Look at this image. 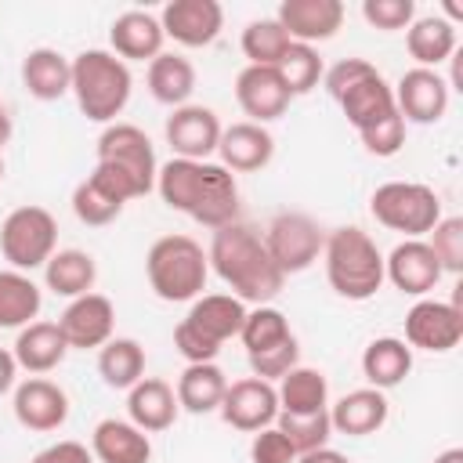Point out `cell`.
<instances>
[{"label":"cell","instance_id":"cell-1","mask_svg":"<svg viewBox=\"0 0 463 463\" xmlns=\"http://www.w3.org/2000/svg\"><path fill=\"white\" fill-rule=\"evenodd\" d=\"M156 192L170 210L192 217L210 232L239 221V181L221 163L170 156L156 170Z\"/></svg>","mask_w":463,"mask_h":463},{"label":"cell","instance_id":"cell-2","mask_svg":"<svg viewBox=\"0 0 463 463\" xmlns=\"http://www.w3.org/2000/svg\"><path fill=\"white\" fill-rule=\"evenodd\" d=\"M206 260H210V271L242 304H268L279 297V289L286 282V275L275 268V260L264 246V235L242 221H232L213 232V239L206 246Z\"/></svg>","mask_w":463,"mask_h":463},{"label":"cell","instance_id":"cell-3","mask_svg":"<svg viewBox=\"0 0 463 463\" xmlns=\"http://www.w3.org/2000/svg\"><path fill=\"white\" fill-rule=\"evenodd\" d=\"M322 260H326V279L333 293L344 300H369L383 286V253L376 239L358 224L326 232Z\"/></svg>","mask_w":463,"mask_h":463},{"label":"cell","instance_id":"cell-4","mask_svg":"<svg viewBox=\"0 0 463 463\" xmlns=\"http://www.w3.org/2000/svg\"><path fill=\"white\" fill-rule=\"evenodd\" d=\"M130 90H134L130 65L119 61L112 51L90 47V51H80L72 58V87H69V94L76 98L80 112L90 123H105V127L116 123V116L130 101Z\"/></svg>","mask_w":463,"mask_h":463},{"label":"cell","instance_id":"cell-5","mask_svg":"<svg viewBox=\"0 0 463 463\" xmlns=\"http://www.w3.org/2000/svg\"><path fill=\"white\" fill-rule=\"evenodd\" d=\"M322 83L329 90V98L340 105V112L347 116V123L362 134L376 123H383L387 116H394V90L383 80V72L365 61V58H340L336 65H329L322 72Z\"/></svg>","mask_w":463,"mask_h":463},{"label":"cell","instance_id":"cell-6","mask_svg":"<svg viewBox=\"0 0 463 463\" xmlns=\"http://www.w3.org/2000/svg\"><path fill=\"white\" fill-rule=\"evenodd\" d=\"M145 275L148 286L159 300L166 304H192L203 297L206 279H210V260L206 250L192 235H159L148 253H145Z\"/></svg>","mask_w":463,"mask_h":463},{"label":"cell","instance_id":"cell-7","mask_svg":"<svg viewBox=\"0 0 463 463\" xmlns=\"http://www.w3.org/2000/svg\"><path fill=\"white\" fill-rule=\"evenodd\" d=\"M369 213L376 217V224L402 232L405 239L430 235V228L445 217L438 192L420 181H383L369 195Z\"/></svg>","mask_w":463,"mask_h":463},{"label":"cell","instance_id":"cell-8","mask_svg":"<svg viewBox=\"0 0 463 463\" xmlns=\"http://www.w3.org/2000/svg\"><path fill=\"white\" fill-rule=\"evenodd\" d=\"M58 250V221L43 206H18L0 221V253L14 271H36Z\"/></svg>","mask_w":463,"mask_h":463},{"label":"cell","instance_id":"cell-9","mask_svg":"<svg viewBox=\"0 0 463 463\" xmlns=\"http://www.w3.org/2000/svg\"><path fill=\"white\" fill-rule=\"evenodd\" d=\"M264 246H268V253H271V260L282 275H300L322 257L326 232L311 213L286 210V213H275L268 221Z\"/></svg>","mask_w":463,"mask_h":463},{"label":"cell","instance_id":"cell-10","mask_svg":"<svg viewBox=\"0 0 463 463\" xmlns=\"http://www.w3.org/2000/svg\"><path fill=\"white\" fill-rule=\"evenodd\" d=\"M98 163L127 174L141 188V195H148L156 188V170H159L156 148H152L148 134L141 127H134V123H119L116 119V123H109L101 130V137H98Z\"/></svg>","mask_w":463,"mask_h":463},{"label":"cell","instance_id":"cell-11","mask_svg":"<svg viewBox=\"0 0 463 463\" xmlns=\"http://www.w3.org/2000/svg\"><path fill=\"white\" fill-rule=\"evenodd\" d=\"M459 340H463V307H459V300L420 297L405 311V344L412 351L445 354Z\"/></svg>","mask_w":463,"mask_h":463},{"label":"cell","instance_id":"cell-12","mask_svg":"<svg viewBox=\"0 0 463 463\" xmlns=\"http://www.w3.org/2000/svg\"><path fill=\"white\" fill-rule=\"evenodd\" d=\"M394 90V109L405 123H420L430 127L449 112V80L438 69H405L402 80L391 87Z\"/></svg>","mask_w":463,"mask_h":463},{"label":"cell","instance_id":"cell-13","mask_svg":"<svg viewBox=\"0 0 463 463\" xmlns=\"http://www.w3.org/2000/svg\"><path fill=\"white\" fill-rule=\"evenodd\" d=\"M221 420L235 430H246V434H257L264 427L275 423L279 416V394H275V383L260 380V376H242V380H232L224 398H221Z\"/></svg>","mask_w":463,"mask_h":463},{"label":"cell","instance_id":"cell-14","mask_svg":"<svg viewBox=\"0 0 463 463\" xmlns=\"http://www.w3.org/2000/svg\"><path fill=\"white\" fill-rule=\"evenodd\" d=\"M58 329H61L69 351L72 347L76 351L105 347L116 329V304L105 293H83L65 304V311L58 315Z\"/></svg>","mask_w":463,"mask_h":463},{"label":"cell","instance_id":"cell-15","mask_svg":"<svg viewBox=\"0 0 463 463\" xmlns=\"http://www.w3.org/2000/svg\"><path fill=\"white\" fill-rule=\"evenodd\" d=\"M221 119L213 109L206 105H181V109H170L166 116V145L174 152V159H210L217 152V141H221Z\"/></svg>","mask_w":463,"mask_h":463},{"label":"cell","instance_id":"cell-16","mask_svg":"<svg viewBox=\"0 0 463 463\" xmlns=\"http://www.w3.org/2000/svg\"><path fill=\"white\" fill-rule=\"evenodd\" d=\"M11 409L25 430L51 434V430L65 427V420H69V394H65V387H58L47 376H29V380L14 383Z\"/></svg>","mask_w":463,"mask_h":463},{"label":"cell","instance_id":"cell-17","mask_svg":"<svg viewBox=\"0 0 463 463\" xmlns=\"http://www.w3.org/2000/svg\"><path fill=\"white\" fill-rule=\"evenodd\" d=\"M441 264L434 260L427 239H402L387 257H383V282H391L405 297H427L441 282Z\"/></svg>","mask_w":463,"mask_h":463},{"label":"cell","instance_id":"cell-18","mask_svg":"<svg viewBox=\"0 0 463 463\" xmlns=\"http://www.w3.org/2000/svg\"><path fill=\"white\" fill-rule=\"evenodd\" d=\"M159 25L181 47H210L224 29V7L217 0H170L159 11Z\"/></svg>","mask_w":463,"mask_h":463},{"label":"cell","instance_id":"cell-19","mask_svg":"<svg viewBox=\"0 0 463 463\" xmlns=\"http://www.w3.org/2000/svg\"><path fill=\"white\" fill-rule=\"evenodd\" d=\"M235 101L239 109L250 116V123H275L279 116H286L293 94L282 83L275 65H246L235 76Z\"/></svg>","mask_w":463,"mask_h":463},{"label":"cell","instance_id":"cell-20","mask_svg":"<svg viewBox=\"0 0 463 463\" xmlns=\"http://www.w3.org/2000/svg\"><path fill=\"white\" fill-rule=\"evenodd\" d=\"M344 4L340 0H282L275 11V22L286 29L293 43H322L333 40L344 25Z\"/></svg>","mask_w":463,"mask_h":463},{"label":"cell","instance_id":"cell-21","mask_svg":"<svg viewBox=\"0 0 463 463\" xmlns=\"http://www.w3.org/2000/svg\"><path fill=\"white\" fill-rule=\"evenodd\" d=\"M217 156H221V166L232 170V174H257L271 163L275 137H271L268 127L242 119V123H232V127L221 130Z\"/></svg>","mask_w":463,"mask_h":463},{"label":"cell","instance_id":"cell-22","mask_svg":"<svg viewBox=\"0 0 463 463\" xmlns=\"http://www.w3.org/2000/svg\"><path fill=\"white\" fill-rule=\"evenodd\" d=\"M387 416H391V402H387V394L376 391V387L347 391V394H340V398L329 405L333 434H347V438H369V434L383 430Z\"/></svg>","mask_w":463,"mask_h":463},{"label":"cell","instance_id":"cell-23","mask_svg":"<svg viewBox=\"0 0 463 463\" xmlns=\"http://www.w3.org/2000/svg\"><path fill=\"white\" fill-rule=\"evenodd\" d=\"M163 25L148 11H123L109 25V43L119 61H152L163 54Z\"/></svg>","mask_w":463,"mask_h":463},{"label":"cell","instance_id":"cell-24","mask_svg":"<svg viewBox=\"0 0 463 463\" xmlns=\"http://www.w3.org/2000/svg\"><path fill=\"white\" fill-rule=\"evenodd\" d=\"M181 405L177 394L166 380L159 376H141L130 391H127V416L134 427H141L145 434H159L166 427H174Z\"/></svg>","mask_w":463,"mask_h":463},{"label":"cell","instance_id":"cell-25","mask_svg":"<svg viewBox=\"0 0 463 463\" xmlns=\"http://www.w3.org/2000/svg\"><path fill=\"white\" fill-rule=\"evenodd\" d=\"M90 456L98 463H152V438L130 420H101L90 430Z\"/></svg>","mask_w":463,"mask_h":463},{"label":"cell","instance_id":"cell-26","mask_svg":"<svg viewBox=\"0 0 463 463\" xmlns=\"http://www.w3.org/2000/svg\"><path fill=\"white\" fill-rule=\"evenodd\" d=\"M11 354H14L18 369H25L33 376H43V373H51V369H58L65 362L69 344H65L58 322H40L36 318V322H29V326L18 329Z\"/></svg>","mask_w":463,"mask_h":463},{"label":"cell","instance_id":"cell-27","mask_svg":"<svg viewBox=\"0 0 463 463\" xmlns=\"http://www.w3.org/2000/svg\"><path fill=\"white\" fill-rule=\"evenodd\" d=\"M246 311H250V307H246L239 297H232V293H203V297L192 300L184 322L195 326V329H199L206 340H213L217 347H224L232 336H239V329H242V322H246Z\"/></svg>","mask_w":463,"mask_h":463},{"label":"cell","instance_id":"cell-28","mask_svg":"<svg viewBox=\"0 0 463 463\" xmlns=\"http://www.w3.org/2000/svg\"><path fill=\"white\" fill-rule=\"evenodd\" d=\"M22 87L36 101H58L72 87V58L54 47H33L22 58Z\"/></svg>","mask_w":463,"mask_h":463},{"label":"cell","instance_id":"cell-29","mask_svg":"<svg viewBox=\"0 0 463 463\" xmlns=\"http://www.w3.org/2000/svg\"><path fill=\"white\" fill-rule=\"evenodd\" d=\"M412 373V347L402 336H376L365 344L362 351V376L369 387L376 391H391L398 383H405V376Z\"/></svg>","mask_w":463,"mask_h":463},{"label":"cell","instance_id":"cell-30","mask_svg":"<svg viewBox=\"0 0 463 463\" xmlns=\"http://www.w3.org/2000/svg\"><path fill=\"white\" fill-rule=\"evenodd\" d=\"M145 83H148V94H152L159 105L181 109V105H188V98L195 94V65H192L184 54L163 51V54H156V58L148 61Z\"/></svg>","mask_w":463,"mask_h":463},{"label":"cell","instance_id":"cell-31","mask_svg":"<svg viewBox=\"0 0 463 463\" xmlns=\"http://www.w3.org/2000/svg\"><path fill=\"white\" fill-rule=\"evenodd\" d=\"M43 282L54 297H65V300H76L83 293H94V282H98V264L87 250H54L51 260L43 264Z\"/></svg>","mask_w":463,"mask_h":463},{"label":"cell","instance_id":"cell-32","mask_svg":"<svg viewBox=\"0 0 463 463\" xmlns=\"http://www.w3.org/2000/svg\"><path fill=\"white\" fill-rule=\"evenodd\" d=\"M228 391V376L217 362H195V365H184V373L177 376V405L192 416H206V412H217L221 409V398Z\"/></svg>","mask_w":463,"mask_h":463},{"label":"cell","instance_id":"cell-33","mask_svg":"<svg viewBox=\"0 0 463 463\" xmlns=\"http://www.w3.org/2000/svg\"><path fill=\"white\" fill-rule=\"evenodd\" d=\"M275 394H279V412H289V416H311L329 409V380L322 369H311V365H293L275 383Z\"/></svg>","mask_w":463,"mask_h":463},{"label":"cell","instance_id":"cell-34","mask_svg":"<svg viewBox=\"0 0 463 463\" xmlns=\"http://www.w3.org/2000/svg\"><path fill=\"white\" fill-rule=\"evenodd\" d=\"M405 47L420 69H438L459 51V36H456V25L445 22L441 14H423V18H412V25L405 29Z\"/></svg>","mask_w":463,"mask_h":463},{"label":"cell","instance_id":"cell-35","mask_svg":"<svg viewBox=\"0 0 463 463\" xmlns=\"http://www.w3.org/2000/svg\"><path fill=\"white\" fill-rule=\"evenodd\" d=\"M40 307H43V293L33 282V275L4 268L0 271V329H22L36 322Z\"/></svg>","mask_w":463,"mask_h":463},{"label":"cell","instance_id":"cell-36","mask_svg":"<svg viewBox=\"0 0 463 463\" xmlns=\"http://www.w3.org/2000/svg\"><path fill=\"white\" fill-rule=\"evenodd\" d=\"M98 376L112 391H130L145 376V347L134 336H112L98 347Z\"/></svg>","mask_w":463,"mask_h":463},{"label":"cell","instance_id":"cell-37","mask_svg":"<svg viewBox=\"0 0 463 463\" xmlns=\"http://www.w3.org/2000/svg\"><path fill=\"white\" fill-rule=\"evenodd\" d=\"M123 199L112 192V188H105L94 174H87L76 188H72V213H76V221L80 224H87V228H105V224H112L119 213H123Z\"/></svg>","mask_w":463,"mask_h":463},{"label":"cell","instance_id":"cell-38","mask_svg":"<svg viewBox=\"0 0 463 463\" xmlns=\"http://www.w3.org/2000/svg\"><path fill=\"white\" fill-rule=\"evenodd\" d=\"M293 329H289V318L271 307V304H257L253 311H246V322L239 329V340L246 347V354H257V351H268L282 340H289Z\"/></svg>","mask_w":463,"mask_h":463},{"label":"cell","instance_id":"cell-39","mask_svg":"<svg viewBox=\"0 0 463 463\" xmlns=\"http://www.w3.org/2000/svg\"><path fill=\"white\" fill-rule=\"evenodd\" d=\"M293 40L286 36V29L275 22V18H253L246 29H242V54L250 58V65H279V58L286 54Z\"/></svg>","mask_w":463,"mask_h":463},{"label":"cell","instance_id":"cell-40","mask_svg":"<svg viewBox=\"0 0 463 463\" xmlns=\"http://www.w3.org/2000/svg\"><path fill=\"white\" fill-rule=\"evenodd\" d=\"M275 69H279V76H282V83L289 87V94H293V98L311 94V90L318 87L322 72H326V65H322V58H318V51H315V47H307V43H289Z\"/></svg>","mask_w":463,"mask_h":463},{"label":"cell","instance_id":"cell-41","mask_svg":"<svg viewBox=\"0 0 463 463\" xmlns=\"http://www.w3.org/2000/svg\"><path fill=\"white\" fill-rule=\"evenodd\" d=\"M275 427L286 434V441L293 445L297 456H304V452H311V449H322V445H329V438H333L329 409H326V412H311V416L279 412V416H275Z\"/></svg>","mask_w":463,"mask_h":463},{"label":"cell","instance_id":"cell-42","mask_svg":"<svg viewBox=\"0 0 463 463\" xmlns=\"http://www.w3.org/2000/svg\"><path fill=\"white\" fill-rule=\"evenodd\" d=\"M427 246L445 275H459L463 271V217H441L430 228Z\"/></svg>","mask_w":463,"mask_h":463},{"label":"cell","instance_id":"cell-43","mask_svg":"<svg viewBox=\"0 0 463 463\" xmlns=\"http://www.w3.org/2000/svg\"><path fill=\"white\" fill-rule=\"evenodd\" d=\"M246 362H250L253 376H260L268 383H279L293 365H300V344H297V336H289V340H282V344H275L268 351L246 354Z\"/></svg>","mask_w":463,"mask_h":463},{"label":"cell","instance_id":"cell-44","mask_svg":"<svg viewBox=\"0 0 463 463\" xmlns=\"http://www.w3.org/2000/svg\"><path fill=\"white\" fill-rule=\"evenodd\" d=\"M362 18L380 33H398L412 25L416 4L412 0H362Z\"/></svg>","mask_w":463,"mask_h":463},{"label":"cell","instance_id":"cell-45","mask_svg":"<svg viewBox=\"0 0 463 463\" xmlns=\"http://www.w3.org/2000/svg\"><path fill=\"white\" fill-rule=\"evenodd\" d=\"M405 127H409V123L394 112V116H387L383 123H376V127L362 130L358 137H362V145H365V152H369V156L391 159V156H398V152H402V145H405Z\"/></svg>","mask_w":463,"mask_h":463},{"label":"cell","instance_id":"cell-46","mask_svg":"<svg viewBox=\"0 0 463 463\" xmlns=\"http://www.w3.org/2000/svg\"><path fill=\"white\" fill-rule=\"evenodd\" d=\"M250 463H297V452L286 441V434L271 423V427H264V430L253 434V441H250Z\"/></svg>","mask_w":463,"mask_h":463},{"label":"cell","instance_id":"cell-47","mask_svg":"<svg viewBox=\"0 0 463 463\" xmlns=\"http://www.w3.org/2000/svg\"><path fill=\"white\" fill-rule=\"evenodd\" d=\"M174 347H177V354L188 362V365H195V362H213L217 354H221V347L213 344V340H206L195 326H188L184 318L174 326Z\"/></svg>","mask_w":463,"mask_h":463},{"label":"cell","instance_id":"cell-48","mask_svg":"<svg viewBox=\"0 0 463 463\" xmlns=\"http://www.w3.org/2000/svg\"><path fill=\"white\" fill-rule=\"evenodd\" d=\"M33 463H94V456H90V449L83 441L65 438V441H54V445L40 449L33 456Z\"/></svg>","mask_w":463,"mask_h":463},{"label":"cell","instance_id":"cell-49","mask_svg":"<svg viewBox=\"0 0 463 463\" xmlns=\"http://www.w3.org/2000/svg\"><path fill=\"white\" fill-rule=\"evenodd\" d=\"M14 380H18V362L7 347H0V394L14 391Z\"/></svg>","mask_w":463,"mask_h":463},{"label":"cell","instance_id":"cell-50","mask_svg":"<svg viewBox=\"0 0 463 463\" xmlns=\"http://www.w3.org/2000/svg\"><path fill=\"white\" fill-rule=\"evenodd\" d=\"M297 463H351V456H344V452H336V449L322 445V449H311V452L297 456Z\"/></svg>","mask_w":463,"mask_h":463},{"label":"cell","instance_id":"cell-51","mask_svg":"<svg viewBox=\"0 0 463 463\" xmlns=\"http://www.w3.org/2000/svg\"><path fill=\"white\" fill-rule=\"evenodd\" d=\"M11 134H14V123H11V112H7V105L0 101V152H4V145L11 141Z\"/></svg>","mask_w":463,"mask_h":463},{"label":"cell","instance_id":"cell-52","mask_svg":"<svg viewBox=\"0 0 463 463\" xmlns=\"http://www.w3.org/2000/svg\"><path fill=\"white\" fill-rule=\"evenodd\" d=\"M430 463H463V449H445V452H438Z\"/></svg>","mask_w":463,"mask_h":463},{"label":"cell","instance_id":"cell-53","mask_svg":"<svg viewBox=\"0 0 463 463\" xmlns=\"http://www.w3.org/2000/svg\"><path fill=\"white\" fill-rule=\"evenodd\" d=\"M0 181H4V156H0Z\"/></svg>","mask_w":463,"mask_h":463}]
</instances>
